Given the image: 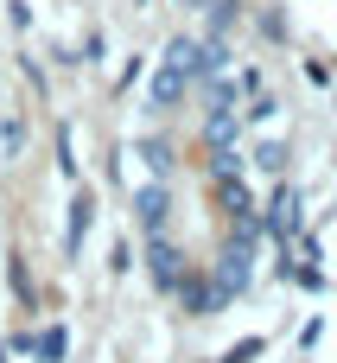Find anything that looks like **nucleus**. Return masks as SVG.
Returning a JSON list of instances; mask_svg holds the SVG:
<instances>
[{"instance_id": "nucleus-2", "label": "nucleus", "mask_w": 337, "mask_h": 363, "mask_svg": "<svg viewBox=\"0 0 337 363\" xmlns=\"http://www.w3.org/2000/svg\"><path fill=\"white\" fill-rule=\"evenodd\" d=\"M64 345H70L64 332H45V338H38V357H45V363H51V357H64Z\"/></svg>"}, {"instance_id": "nucleus-1", "label": "nucleus", "mask_w": 337, "mask_h": 363, "mask_svg": "<svg viewBox=\"0 0 337 363\" xmlns=\"http://www.w3.org/2000/svg\"><path fill=\"white\" fill-rule=\"evenodd\" d=\"M153 274H159V287H178V255L166 242H153Z\"/></svg>"}, {"instance_id": "nucleus-3", "label": "nucleus", "mask_w": 337, "mask_h": 363, "mask_svg": "<svg viewBox=\"0 0 337 363\" xmlns=\"http://www.w3.org/2000/svg\"><path fill=\"white\" fill-rule=\"evenodd\" d=\"M6 281H13V287H19V300H25V306H32V274H25V268H19V262H13V268H6Z\"/></svg>"}]
</instances>
